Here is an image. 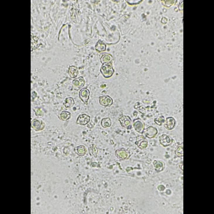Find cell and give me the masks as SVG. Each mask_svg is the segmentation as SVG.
I'll return each instance as SVG.
<instances>
[{
    "label": "cell",
    "mask_w": 214,
    "mask_h": 214,
    "mask_svg": "<svg viewBox=\"0 0 214 214\" xmlns=\"http://www.w3.org/2000/svg\"><path fill=\"white\" fill-rule=\"evenodd\" d=\"M90 96V91L87 88H82L79 91V98L85 104H88V101Z\"/></svg>",
    "instance_id": "5b68a950"
},
{
    "label": "cell",
    "mask_w": 214,
    "mask_h": 214,
    "mask_svg": "<svg viewBox=\"0 0 214 214\" xmlns=\"http://www.w3.org/2000/svg\"><path fill=\"white\" fill-rule=\"evenodd\" d=\"M68 73L71 78H76L79 74V69L75 66H70L68 69Z\"/></svg>",
    "instance_id": "e0dca14e"
},
{
    "label": "cell",
    "mask_w": 214,
    "mask_h": 214,
    "mask_svg": "<svg viewBox=\"0 0 214 214\" xmlns=\"http://www.w3.org/2000/svg\"><path fill=\"white\" fill-rule=\"evenodd\" d=\"M161 2L163 6H166V7H170L173 4H176L177 1L176 0H162V1H161Z\"/></svg>",
    "instance_id": "603a6c76"
},
{
    "label": "cell",
    "mask_w": 214,
    "mask_h": 214,
    "mask_svg": "<svg viewBox=\"0 0 214 214\" xmlns=\"http://www.w3.org/2000/svg\"><path fill=\"white\" fill-rule=\"evenodd\" d=\"M89 151H90V152L91 153V154H92L93 156H96V155H97L98 148H96V147L95 146H94V145H93L92 146L89 148Z\"/></svg>",
    "instance_id": "484cf974"
},
{
    "label": "cell",
    "mask_w": 214,
    "mask_h": 214,
    "mask_svg": "<svg viewBox=\"0 0 214 214\" xmlns=\"http://www.w3.org/2000/svg\"><path fill=\"white\" fill-rule=\"evenodd\" d=\"M75 152L79 156H84L86 153V148L84 146H79L75 148Z\"/></svg>",
    "instance_id": "d6986e66"
},
{
    "label": "cell",
    "mask_w": 214,
    "mask_h": 214,
    "mask_svg": "<svg viewBox=\"0 0 214 214\" xmlns=\"http://www.w3.org/2000/svg\"><path fill=\"white\" fill-rule=\"evenodd\" d=\"M100 59L102 64H112L113 57L109 54H104L102 55Z\"/></svg>",
    "instance_id": "5bb4252c"
},
{
    "label": "cell",
    "mask_w": 214,
    "mask_h": 214,
    "mask_svg": "<svg viewBox=\"0 0 214 214\" xmlns=\"http://www.w3.org/2000/svg\"><path fill=\"white\" fill-rule=\"evenodd\" d=\"M34 111L37 116H42L44 114V112L42 108H36V109H34Z\"/></svg>",
    "instance_id": "d4e9b609"
},
{
    "label": "cell",
    "mask_w": 214,
    "mask_h": 214,
    "mask_svg": "<svg viewBox=\"0 0 214 214\" xmlns=\"http://www.w3.org/2000/svg\"><path fill=\"white\" fill-rule=\"evenodd\" d=\"M165 120H166V119L164 118L163 116H160V117H157V118H156L154 119V122H155V124H157V125L161 126V125H163V123L165 122Z\"/></svg>",
    "instance_id": "cb8c5ba5"
},
{
    "label": "cell",
    "mask_w": 214,
    "mask_h": 214,
    "mask_svg": "<svg viewBox=\"0 0 214 214\" xmlns=\"http://www.w3.org/2000/svg\"><path fill=\"white\" fill-rule=\"evenodd\" d=\"M89 121H90V117L89 115H87V114H83L78 117L77 120H76V124L81 126H85L89 123Z\"/></svg>",
    "instance_id": "4fadbf2b"
},
{
    "label": "cell",
    "mask_w": 214,
    "mask_h": 214,
    "mask_svg": "<svg viewBox=\"0 0 214 214\" xmlns=\"http://www.w3.org/2000/svg\"><path fill=\"white\" fill-rule=\"evenodd\" d=\"M157 133H158L157 129L152 126H151L147 127L146 129L145 130L144 136L146 137V138H153L157 135Z\"/></svg>",
    "instance_id": "30bf717a"
},
{
    "label": "cell",
    "mask_w": 214,
    "mask_h": 214,
    "mask_svg": "<svg viewBox=\"0 0 214 214\" xmlns=\"http://www.w3.org/2000/svg\"><path fill=\"white\" fill-rule=\"evenodd\" d=\"M95 49L98 52H105L107 49V45L102 40H99L96 42L95 45Z\"/></svg>",
    "instance_id": "9a60e30c"
},
{
    "label": "cell",
    "mask_w": 214,
    "mask_h": 214,
    "mask_svg": "<svg viewBox=\"0 0 214 214\" xmlns=\"http://www.w3.org/2000/svg\"><path fill=\"white\" fill-rule=\"evenodd\" d=\"M101 73L104 76V77L110 78L114 73V69L113 68L112 64H104L101 67Z\"/></svg>",
    "instance_id": "6da1fadb"
},
{
    "label": "cell",
    "mask_w": 214,
    "mask_h": 214,
    "mask_svg": "<svg viewBox=\"0 0 214 214\" xmlns=\"http://www.w3.org/2000/svg\"><path fill=\"white\" fill-rule=\"evenodd\" d=\"M85 84V80L84 77L80 76L77 79H74L73 80L72 82V90L79 91V89H82L83 86Z\"/></svg>",
    "instance_id": "7a4b0ae2"
},
{
    "label": "cell",
    "mask_w": 214,
    "mask_h": 214,
    "mask_svg": "<svg viewBox=\"0 0 214 214\" xmlns=\"http://www.w3.org/2000/svg\"><path fill=\"white\" fill-rule=\"evenodd\" d=\"M74 99L71 97H67L64 102V106L66 108H71L74 105Z\"/></svg>",
    "instance_id": "ffe728a7"
},
{
    "label": "cell",
    "mask_w": 214,
    "mask_h": 214,
    "mask_svg": "<svg viewBox=\"0 0 214 214\" xmlns=\"http://www.w3.org/2000/svg\"><path fill=\"white\" fill-rule=\"evenodd\" d=\"M133 126L134 128V129L137 132L140 133H143L145 130V126L144 124L143 123V121L139 119H135L133 121Z\"/></svg>",
    "instance_id": "277c9868"
},
{
    "label": "cell",
    "mask_w": 214,
    "mask_h": 214,
    "mask_svg": "<svg viewBox=\"0 0 214 214\" xmlns=\"http://www.w3.org/2000/svg\"><path fill=\"white\" fill-rule=\"evenodd\" d=\"M159 142L163 146L167 147L172 143V139L167 134H162L159 136Z\"/></svg>",
    "instance_id": "7c38bea8"
},
{
    "label": "cell",
    "mask_w": 214,
    "mask_h": 214,
    "mask_svg": "<svg viewBox=\"0 0 214 214\" xmlns=\"http://www.w3.org/2000/svg\"><path fill=\"white\" fill-rule=\"evenodd\" d=\"M153 166H154L155 170H156V171H158V172H160V171H162L164 170L165 163H163L162 161L156 160V161H153Z\"/></svg>",
    "instance_id": "2e32d148"
},
{
    "label": "cell",
    "mask_w": 214,
    "mask_h": 214,
    "mask_svg": "<svg viewBox=\"0 0 214 214\" xmlns=\"http://www.w3.org/2000/svg\"><path fill=\"white\" fill-rule=\"evenodd\" d=\"M141 0H138V1H135V0H130V1H126V2L128 3L129 5H136V4H140L141 2Z\"/></svg>",
    "instance_id": "4316f807"
},
{
    "label": "cell",
    "mask_w": 214,
    "mask_h": 214,
    "mask_svg": "<svg viewBox=\"0 0 214 214\" xmlns=\"http://www.w3.org/2000/svg\"><path fill=\"white\" fill-rule=\"evenodd\" d=\"M45 127V123L41 120L34 119L32 122V128L36 131H40L43 130Z\"/></svg>",
    "instance_id": "ba28073f"
},
{
    "label": "cell",
    "mask_w": 214,
    "mask_h": 214,
    "mask_svg": "<svg viewBox=\"0 0 214 214\" xmlns=\"http://www.w3.org/2000/svg\"><path fill=\"white\" fill-rule=\"evenodd\" d=\"M99 104L103 107H110L113 104V99L109 96H101L99 98Z\"/></svg>",
    "instance_id": "8992f818"
},
{
    "label": "cell",
    "mask_w": 214,
    "mask_h": 214,
    "mask_svg": "<svg viewBox=\"0 0 214 214\" xmlns=\"http://www.w3.org/2000/svg\"><path fill=\"white\" fill-rule=\"evenodd\" d=\"M179 9L180 11H183V9H184V1H180V4L179 5Z\"/></svg>",
    "instance_id": "83f0119b"
},
{
    "label": "cell",
    "mask_w": 214,
    "mask_h": 214,
    "mask_svg": "<svg viewBox=\"0 0 214 214\" xmlns=\"http://www.w3.org/2000/svg\"><path fill=\"white\" fill-rule=\"evenodd\" d=\"M175 154L179 157H183V156H184V145H183V143L176 147V150H175Z\"/></svg>",
    "instance_id": "44dd1931"
},
{
    "label": "cell",
    "mask_w": 214,
    "mask_h": 214,
    "mask_svg": "<svg viewBox=\"0 0 214 214\" xmlns=\"http://www.w3.org/2000/svg\"><path fill=\"white\" fill-rule=\"evenodd\" d=\"M176 119H175L174 117H169L168 118L166 119L165 120V122L163 123V125H164V127L168 130H172L174 129V127L176 126Z\"/></svg>",
    "instance_id": "9c48e42d"
},
{
    "label": "cell",
    "mask_w": 214,
    "mask_h": 214,
    "mask_svg": "<svg viewBox=\"0 0 214 214\" xmlns=\"http://www.w3.org/2000/svg\"><path fill=\"white\" fill-rule=\"evenodd\" d=\"M158 190H160V191H163V190H164V189H165L164 186H163V185H160V186H158Z\"/></svg>",
    "instance_id": "f546056e"
},
{
    "label": "cell",
    "mask_w": 214,
    "mask_h": 214,
    "mask_svg": "<svg viewBox=\"0 0 214 214\" xmlns=\"http://www.w3.org/2000/svg\"><path fill=\"white\" fill-rule=\"evenodd\" d=\"M115 156L117 158H118L119 160H125L127 159L129 156L128 151L124 148H120L119 149L116 150L115 151Z\"/></svg>",
    "instance_id": "52a82bcc"
},
{
    "label": "cell",
    "mask_w": 214,
    "mask_h": 214,
    "mask_svg": "<svg viewBox=\"0 0 214 214\" xmlns=\"http://www.w3.org/2000/svg\"><path fill=\"white\" fill-rule=\"evenodd\" d=\"M167 22H168V19L166 17H163L162 19H161V22H162L163 24H166Z\"/></svg>",
    "instance_id": "f1b7e54d"
},
{
    "label": "cell",
    "mask_w": 214,
    "mask_h": 214,
    "mask_svg": "<svg viewBox=\"0 0 214 214\" xmlns=\"http://www.w3.org/2000/svg\"><path fill=\"white\" fill-rule=\"evenodd\" d=\"M59 118L61 121H66L71 118V113L67 111H62L59 114Z\"/></svg>",
    "instance_id": "ac0fdd59"
},
{
    "label": "cell",
    "mask_w": 214,
    "mask_h": 214,
    "mask_svg": "<svg viewBox=\"0 0 214 214\" xmlns=\"http://www.w3.org/2000/svg\"><path fill=\"white\" fill-rule=\"evenodd\" d=\"M101 125L104 128H109L112 126V121L109 118H104L101 121Z\"/></svg>",
    "instance_id": "7402d4cb"
},
{
    "label": "cell",
    "mask_w": 214,
    "mask_h": 214,
    "mask_svg": "<svg viewBox=\"0 0 214 214\" xmlns=\"http://www.w3.org/2000/svg\"><path fill=\"white\" fill-rule=\"evenodd\" d=\"M121 125L124 128L130 129L131 128V119L129 116H122L119 119Z\"/></svg>",
    "instance_id": "3957f363"
},
{
    "label": "cell",
    "mask_w": 214,
    "mask_h": 214,
    "mask_svg": "<svg viewBox=\"0 0 214 214\" xmlns=\"http://www.w3.org/2000/svg\"><path fill=\"white\" fill-rule=\"evenodd\" d=\"M135 143L140 149H146L148 145V141L143 136L137 137L136 141Z\"/></svg>",
    "instance_id": "8fae6325"
}]
</instances>
